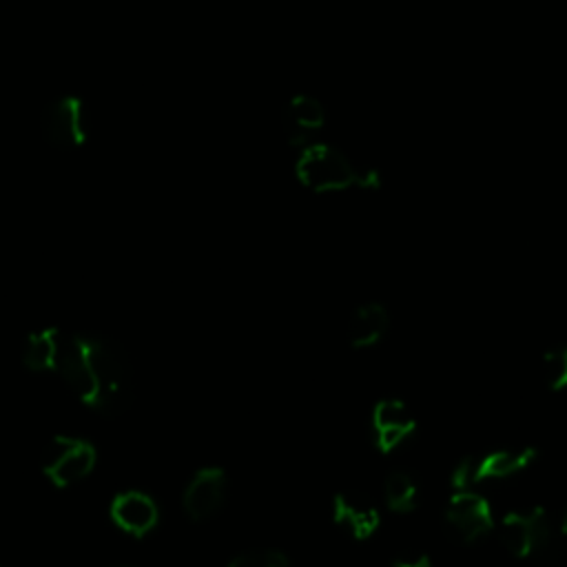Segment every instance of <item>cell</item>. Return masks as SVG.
<instances>
[{
	"mask_svg": "<svg viewBox=\"0 0 567 567\" xmlns=\"http://www.w3.org/2000/svg\"><path fill=\"white\" fill-rule=\"evenodd\" d=\"M86 348L95 385L93 408L104 412L124 408L131 385V370L124 352L109 339L100 337H86Z\"/></svg>",
	"mask_w": 567,
	"mask_h": 567,
	"instance_id": "cell-1",
	"label": "cell"
},
{
	"mask_svg": "<svg viewBox=\"0 0 567 567\" xmlns=\"http://www.w3.org/2000/svg\"><path fill=\"white\" fill-rule=\"evenodd\" d=\"M299 182L315 193H332L361 186V171L337 148L310 144L297 162Z\"/></svg>",
	"mask_w": 567,
	"mask_h": 567,
	"instance_id": "cell-2",
	"label": "cell"
},
{
	"mask_svg": "<svg viewBox=\"0 0 567 567\" xmlns=\"http://www.w3.org/2000/svg\"><path fill=\"white\" fill-rule=\"evenodd\" d=\"M40 128L44 140L55 148H78L86 142L91 128L89 106L78 95H60L47 104Z\"/></svg>",
	"mask_w": 567,
	"mask_h": 567,
	"instance_id": "cell-3",
	"label": "cell"
},
{
	"mask_svg": "<svg viewBox=\"0 0 567 567\" xmlns=\"http://www.w3.org/2000/svg\"><path fill=\"white\" fill-rule=\"evenodd\" d=\"M498 534L503 547L516 558L543 551L551 540L549 518L543 509L505 514L498 523Z\"/></svg>",
	"mask_w": 567,
	"mask_h": 567,
	"instance_id": "cell-4",
	"label": "cell"
},
{
	"mask_svg": "<svg viewBox=\"0 0 567 567\" xmlns=\"http://www.w3.org/2000/svg\"><path fill=\"white\" fill-rule=\"evenodd\" d=\"M494 525L489 503L472 492V489H461L456 492L447 507H445V527L450 536H454L461 543H474L483 538Z\"/></svg>",
	"mask_w": 567,
	"mask_h": 567,
	"instance_id": "cell-5",
	"label": "cell"
},
{
	"mask_svg": "<svg viewBox=\"0 0 567 567\" xmlns=\"http://www.w3.org/2000/svg\"><path fill=\"white\" fill-rule=\"evenodd\" d=\"M95 465V450L82 439L58 436L44 454V472L55 485L82 481Z\"/></svg>",
	"mask_w": 567,
	"mask_h": 567,
	"instance_id": "cell-6",
	"label": "cell"
},
{
	"mask_svg": "<svg viewBox=\"0 0 567 567\" xmlns=\"http://www.w3.org/2000/svg\"><path fill=\"white\" fill-rule=\"evenodd\" d=\"M226 498V474L219 467L199 470L186 492H184V509L190 518L204 520L219 512Z\"/></svg>",
	"mask_w": 567,
	"mask_h": 567,
	"instance_id": "cell-7",
	"label": "cell"
},
{
	"mask_svg": "<svg viewBox=\"0 0 567 567\" xmlns=\"http://www.w3.org/2000/svg\"><path fill=\"white\" fill-rule=\"evenodd\" d=\"M372 427L379 450L390 452L414 432L416 421L403 401L383 399L372 410Z\"/></svg>",
	"mask_w": 567,
	"mask_h": 567,
	"instance_id": "cell-8",
	"label": "cell"
},
{
	"mask_svg": "<svg viewBox=\"0 0 567 567\" xmlns=\"http://www.w3.org/2000/svg\"><path fill=\"white\" fill-rule=\"evenodd\" d=\"M332 518L337 525L346 527L348 534L361 540L372 536L381 523L379 509L365 496L354 492H343L334 496Z\"/></svg>",
	"mask_w": 567,
	"mask_h": 567,
	"instance_id": "cell-9",
	"label": "cell"
},
{
	"mask_svg": "<svg viewBox=\"0 0 567 567\" xmlns=\"http://www.w3.org/2000/svg\"><path fill=\"white\" fill-rule=\"evenodd\" d=\"M113 520L128 534L142 536L157 523V505L142 492H124L111 505Z\"/></svg>",
	"mask_w": 567,
	"mask_h": 567,
	"instance_id": "cell-10",
	"label": "cell"
},
{
	"mask_svg": "<svg viewBox=\"0 0 567 567\" xmlns=\"http://www.w3.org/2000/svg\"><path fill=\"white\" fill-rule=\"evenodd\" d=\"M390 326L388 310L381 303H363L354 310L348 328V341L354 348H370L379 343Z\"/></svg>",
	"mask_w": 567,
	"mask_h": 567,
	"instance_id": "cell-11",
	"label": "cell"
},
{
	"mask_svg": "<svg viewBox=\"0 0 567 567\" xmlns=\"http://www.w3.org/2000/svg\"><path fill=\"white\" fill-rule=\"evenodd\" d=\"M326 122V109L323 104L312 95H297L288 104L286 113V128L288 140L299 144L306 142L308 135L317 128H321Z\"/></svg>",
	"mask_w": 567,
	"mask_h": 567,
	"instance_id": "cell-12",
	"label": "cell"
},
{
	"mask_svg": "<svg viewBox=\"0 0 567 567\" xmlns=\"http://www.w3.org/2000/svg\"><path fill=\"white\" fill-rule=\"evenodd\" d=\"M536 458L534 447H509V450H498L489 454L487 458L478 461L481 467V478H505L512 474L523 472L529 467Z\"/></svg>",
	"mask_w": 567,
	"mask_h": 567,
	"instance_id": "cell-13",
	"label": "cell"
},
{
	"mask_svg": "<svg viewBox=\"0 0 567 567\" xmlns=\"http://www.w3.org/2000/svg\"><path fill=\"white\" fill-rule=\"evenodd\" d=\"M62 334L58 330H42L29 337L22 359L33 370H55Z\"/></svg>",
	"mask_w": 567,
	"mask_h": 567,
	"instance_id": "cell-14",
	"label": "cell"
},
{
	"mask_svg": "<svg viewBox=\"0 0 567 567\" xmlns=\"http://www.w3.org/2000/svg\"><path fill=\"white\" fill-rule=\"evenodd\" d=\"M416 483L414 478L408 474V472H401V470H394L385 476V483H383V498H385V505L394 512H410L416 503Z\"/></svg>",
	"mask_w": 567,
	"mask_h": 567,
	"instance_id": "cell-15",
	"label": "cell"
},
{
	"mask_svg": "<svg viewBox=\"0 0 567 567\" xmlns=\"http://www.w3.org/2000/svg\"><path fill=\"white\" fill-rule=\"evenodd\" d=\"M543 379L551 390L567 388V346L549 348L540 361Z\"/></svg>",
	"mask_w": 567,
	"mask_h": 567,
	"instance_id": "cell-16",
	"label": "cell"
},
{
	"mask_svg": "<svg viewBox=\"0 0 567 567\" xmlns=\"http://www.w3.org/2000/svg\"><path fill=\"white\" fill-rule=\"evenodd\" d=\"M228 567H288V560L281 551L259 549V551H246L237 556Z\"/></svg>",
	"mask_w": 567,
	"mask_h": 567,
	"instance_id": "cell-17",
	"label": "cell"
},
{
	"mask_svg": "<svg viewBox=\"0 0 567 567\" xmlns=\"http://www.w3.org/2000/svg\"><path fill=\"white\" fill-rule=\"evenodd\" d=\"M481 478V467L478 461L474 458H463L454 470H452V485L456 487V492L461 489H472V485H476Z\"/></svg>",
	"mask_w": 567,
	"mask_h": 567,
	"instance_id": "cell-18",
	"label": "cell"
},
{
	"mask_svg": "<svg viewBox=\"0 0 567 567\" xmlns=\"http://www.w3.org/2000/svg\"><path fill=\"white\" fill-rule=\"evenodd\" d=\"M392 565H394V567H432V565H430L427 554L416 551V549L399 554V556L394 558V563H392Z\"/></svg>",
	"mask_w": 567,
	"mask_h": 567,
	"instance_id": "cell-19",
	"label": "cell"
},
{
	"mask_svg": "<svg viewBox=\"0 0 567 567\" xmlns=\"http://www.w3.org/2000/svg\"><path fill=\"white\" fill-rule=\"evenodd\" d=\"M560 534L567 538V509L563 514V520H560Z\"/></svg>",
	"mask_w": 567,
	"mask_h": 567,
	"instance_id": "cell-20",
	"label": "cell"
}]
</instances>
